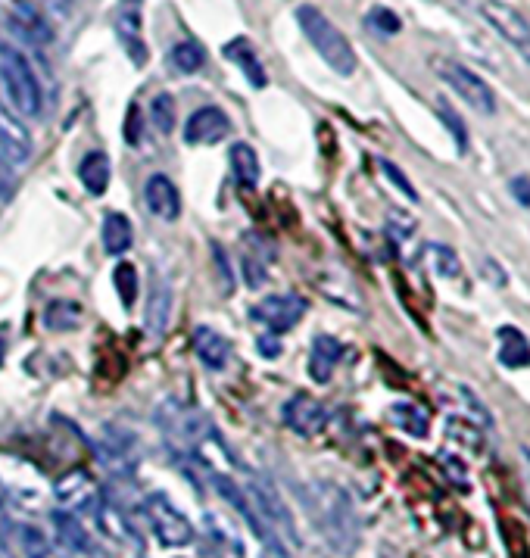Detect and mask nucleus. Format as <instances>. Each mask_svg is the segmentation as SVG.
I'll use <instances>...</instances> for the list:
<instances>
[{"label":"nucleus","mask_w":530,"mask_h":558,"mask_svg":"<svg viewBox=\"0 0 530 558\" xmlns=\"http://www.w3.org/2000/svg\"><path fill=\"white\" fill-rule=\"evenodd\" d=\"M309 509L315 515L318 530L325 534V540L340 549L353 552L359 546V518L350 496L334 484H318L309 493Z\"/></svg>","instance_id":"nucleus-1"},{"label":"nucleus","mask_w":530,"mask_h":558,"mask_svg":"<svg viewBox=\"0 0 530 558\" xmlns=\"http://www.w3.org/2000/svg\"><path fill=\"white\" fill-rule=\"evenodd\" d=\"M297 22H300L303 35L309 38V44L315 47L318 57H322L337 75H353L356 72L359 60H356V50H353L350 38L343 35L322 10L312 7V4H303V7H297Z\"/></svg>","instance_id":"nucleus-2"},{"label":"nucleus","mask_w":530,"mask_h":558,"mask_svg":"<svg viewBox=\"0 0 530 558\" xmlns=\"http://www.w3.org/2000/svg\"><path fill=\"white\" fill-rule=\"evenodd\" d=\"M0 82L7 88V97L13 103V110L22 116H38L41 113V82L38 75L25 57L22 50L16 47H0Z\"/></svg>","instance_id":"nucleus-3"},{"label":"nucleus","mask_w":530,"mask_h":558,"mask_svg":"<svg viewBox=\"0 0 530 558\" xmlns=\"http://www.w3.org/2000/svg\"><path fill=\"white\" fill-rule=\"evenodd\" d=\"M244 496L253 506V512L259 515V521L269 527V534H275L281 543H297V524H294V515L284 506V499L278 496V490L265 481V477H250L247 487H244Z\"/></svg>","instance_id":"nucleus-4"},{"label":"nucleus","mask_w":530,"mask_h":558,"mask_svg":"<svg viewBox=\"0 0 530 558\" xmlns=\"http://www.w3.org/2000/svg\"><path fill=\"white\" fill-rule=\"evenodd\" d=\"M434 72L443 78V82L456 91V97H462L474 113L481 116H493L496 113V94L493 88L484 82L481 75L474 69H468L465 63H456V60H434Z\"/></svg>","instance_id":"nucleus-5"},{"label":"nucleus","mask_w":530,"mask_h":558,"mask_svg":"<svg viewBox=\"0 0 530 558\" xmlns=\"http://www.w3.org/2000/svg\"><path fill=\"white\" fill-rule=\"evenodd\" d=\"M144 518L153 530V537L169 546V549H181V546H188L194 543V527L191 521L184 518L172 502L163 496V493H153L144 499Z\"/></svg>","instance_id":"nucleus-6"},{"label":"nucleus","mask_w":530,"mask_h":558,"mask_svg":"<svg viewBox=\"0 0 530 558\" xmlns=\"http://www.w3.org/2000/svg\"><path fill=\"white\" fill-rule=\"evenodd\" d=\"M484 19L490 22V29L499 32L502 41H509L521 57L530 63V22L509 4H502V0H484L481 4Z\"/></svg>","instance_id":"nucleus-7"},{"label":"nucleus","mask_w":530,"mask_h":558,"mask_svg":"<svg viewBox=\"0 0 530 558\" xmlns=\"http://www.w3.org/2000/svg\"><path fill=\"white\" fill-rule=\"evenodd\" d=\"M306 312V303L294 294H275V297H265L250 309V318L259 322L262 328H269L272 334H284L294 328Z\"/></svg>","instance_id":"nucleus-8"},{"label":"nucleus","mask_w":530,"mask_h":558,"mask_svg":"<svg viewBox=\"0 0 530 558\" xmlns=\"http://www.w3.org/2000/svg\"><path fill=\"white\" fill-rule=\"evenodd\" d=\"M144 0H122V7L116 13V35L125 47L135 66L147 63V41H144Z\"/></svg>","instance_id":"nucleus-9"},{"label":"nucleus","mask_w":530,"mask_h":558,"mask_svg":"<svg viewBox=\"0 0 530 558\" xmlns=\"http://www.w3.org/2000/svg\"><path fill=\"white\" fill-rule=\"evenodd\" d=\"M231 131V119L219 106H203L194 110L191 119L184 122V141L188 144H219Z\"/></svg>","instance_id":"nucleus-10"},{"label":"nucleus","mask_w":530,"mask_h":558,"mask_svg":"<svg viewBox=\"0 0 530 558\" xmlns=\"http://www.w3.org/2000/svg\"><path fill=\"white\" fill-rule=\"evenodd\" d=\"M325 421H328V409L322 406V400H315V396L300 393L284 406V424L294 434L312 437L325 428Z\"/></svg>","instance_id":"nucleus-11"},{"label":"nucleus","mask_w":530,"mask_h":558,"mask_svg":"<svg viewBox=\"0 0 530 558\" xmlns=\"http://www.w3.org/2000/svg\"><path fill=\"white\" fill-rule=\"evenodd\" d=\"M144 203L163 222H175L181 216V194L175 188V181L163 172H156L144 181Z\"/></svg>","instance_id":"nucleus-12"},{"label":"nucleus","mask_w":530,"mask_h":558,"mask_svg":"<svg viewBox=\"0 0 530 558\" xmlns=\"http://www.w3.org/2000/svg\"><path fill=\"white\" fill-rule=\"evenodd\" d=\"M194 353H197V359H200L206 368L219 371V368H225L228 359H231V343H228V337H225L222 331H216L212 325H200V328L194 331Z\"/></svg>","instance_id":"nucleus-13"},{"label":"nucleus","mask_w":530,"mask_h":558,"mask_svg":"<svg viewBox=\"0 0 530 558\" xmlns=\"http://www.w3.org/2000/svg\"><path fill=\"white\" fill-rule=\"evenodd\" d=\"M343 356V347L337 337L328 334H318L312 340V353H309V378L315 384H328L334 378V368Z\"/></svg>","instance_id":"nucleus-14"},{"label":"nucleus","mask_w":530,"mask_h":558,"mask_svg":"<svg viewBox=\"0 0 530 558\" xmlns=\"http://www.w3.org/2000/svg\"><path fill=\"white\" fill-rule=\"evenodd\" d=\"M57 496L66 509L78 515V509H94L97 506V484L85 471H72L57 484Z\"/></svg>","instance_id":"nucleus-15"},{"label":"nucleus","mask_w":530,"mask_h":558,"mask_svg":"<svg viewBox=\"0 0 530 558\" xmlns=\"http://www.w3.org/2000/svg\"><path fill=\"white\" fill-rule=\"evenodd\" d=\"M225 60H231L237 69H241L253 88H265V85H269V75H265V69H262V63L256 57V50H253V44L247 38L228 41L225 44Z\"/></svg>","instance_id":"nucleus-16"},{"label":"nucleus","mask_w":530,"mask_h":558,"mask_svg":"<svg viewBox=\"0 0 530 558\" xmlns=\"http://www.w3.org/2000/svg\"><path fill=\"white\" fill-rule=\"evenodd\" d=\"M16 7V16H13V25L19 29V35L32 44H47L50 41V29H47V19L38 13L35 0H13Z\"/></svg>","instance_id":"nucleus-17"},{"label":"nucleus","mask_w":530,"mask_h":558,"mask_svg":"<svg viewBox=\"0 0 530 558\" xmlns=\"http://www.w3.org/2000/svg\"><path fill=\"white\" fill-rule=\"evenodd\" d=\"M78 178H82L85 191L100 197L110 188V156L100 153V150H91L82 156V163H78Z\"/></svg>","instance_id":"nucleus-18"},{"label":"nucleus","mask_w":530,"mask_h":558,"mask_svg":"<svg viewBox=\"0 0 530 558\" xmlns=\"http://www.w3.org/2000/svg\"><path fill=\"white\" fill-rule=\"evenodd\" d=\"M131 244H135V225L122 212H110L103 219V250L110 256H122L131 250Z\"/></svg>","instance_id":"nucleus-19"},{"label":"nucleus","mask_w":530,"mask_h":558,"mask_svg":"<svg viewBox=\"0 0 530 558\" xmlns=\"http://www.w3.org/2000/svg\"><path fill=\"white\" fill-rule=\"evenodd\" d=\"M499 362L506 368H527L530 365V343L512 325L499 328Z\"/></svg>","instance_id":"nucleus-20"},{"label":"nucleus","mask_w":530,"mask_h":558,"mask_svg":"<svg viewBox=\"0 0 530 558\" xmlns=\"http://www.w3.org/2000/svg\"><path fill=\"white\" fill-rule=\"evenodd\" d=\"M53 530H57V540L72 549V552H88L91 549V537H88V530L85 524L78 521L75 512H53Z\"/></svg>","instance_id":"nucleus-21"},{"label":"nucleus","mask_w":530,"mask_h":558,"mask_svg":"<svg viewBox=\"0 0 530 558\" xmlns=\"http://www.w3.org/2000/svg\"><path fill=\"white\" fill-rule=\"evenodd\" d=\"M228 159H231V172H234V178L241 181L244 188H256V184H259V175H262V166H259L256 150H253L250 144H244V141H237V144H231Z\"/></svg>","instance_id":"nucleus-22"},{"label":"nucleus","mask_w":530,"mask_h":558,"mask_svg":"<svg viewBox=\"0 0 530 558\" xmlns=\"http://www.w3.org/2000/svg\"><path fill=\"white\" fill-rule=\"evenodd\" d=\"M169 312H172V287L169 281H156L150 290V306H147V331L163 334L169 325Z\"/></svg>","instance_id":"nucleus-23"},{"label":"nucleus","mask_w":530,"mask_h":558,"mask_svg":"<svg viewBox=\"0 0 530 558\" xmlns=\"http://www.w3.org/2000/svg\"><path fill=\"white\" fill-rule=\"evenodd\" d=\"M390 418L400 424V428L412 437H428V428H431V415L424 406L418 403H396L390 409Z\"/></svg>","instance_id":"nucleus-24"},{"label":"nucleus","mask_w":530,"mask_h":558,"mask_svg":"<svg viewBox=\"0 0 530 558\" xmlns=\"http://www.w3.org/2000/svg\"><path fill=\"white\" fill-rule=\"evenodd\" d=\"M78 322H82V306L75 300H53L44 309V325L50 331H72Z\"/></svg>","instance_id":"nucleus-25"},{"label":"nucleus","mask_w":530,"mask_h":558,"mask_svg":"<svg viewBox=\"0 0 530 558\" xmlns=\"http://www.w3.org/2000/svg\"><path fill=\"white\" fill-rule=\"evenodd\" d=\"M206 60V50L197 41H181L169 50V63L172 69H178L181 75H194Z\"/></svg>","instance_id":"nucleus-26"},{"label":"nucleus","mask_w":530,"mask_h":558,"mask_svg":"<svg viewBox=\"0 0 530 558\" xmlns=\"http://www.w3.org/2000/svg\"><path fill=\"white\" fill-rule=\"evenodd\" d=\"M25 138H22V131L10 122L0 119V166H13L19 163V159L25 156Z\"/></svg>","instance_id":"nucleus-27"},{"label":"nucleus","mask_w":530,"mask_h":558,"mask_svg":"<svg viewBox=\"0 0 530 558\" xmlns=\"http://www.w3.org/2000/svg\"><path fill=\"white\" fill-rule=\"evenodd\" d=\"M428 256H431V265L440 278H459L462 275V262H459V253L446 244H428Z\"/></svg>","instance_id":"nucleus-28"},{"label":"nucleus","mask_w":530,"mask_h":558,"mask_svg":"<svg viewBox=\"0 0 530 558\" xmlns=\"http://www.w3.org/2000/svg\"><path fill=\"white\" fill-rule=\"evenodd\" d=\"M150 122L156 131H163V135H169L175 128V97L172 94H156L150 100Z\"/></svg>","instance_id":"nucleus-29"},{"label":"nucleus","mask_w":530,"mask_h":558,"mask_svg":"<svg viewBox=\"0 0 530 558\" xmlns=\"http://www.w3.org/2000/svg\"><path fill=\"white\" fill-rule=\"evenodd\" d=\"M365 25L371 32H378V35H400L403 32V19L396 16L393 10H387V7H371L368 13H365Z\"/></svg>","instance_id":"nucleus-30"},{"label":"nucleus","mask_w":530,"mask_h":558,"mask_svg":"<svg viewBox=\"0 0 530 558\" xmlns=\"http://www.w3.org/2000/svg\"><path fill=\"white\" fill-rule=\"evenodd\" d=\"M437 116H440V119H443V125L449 128V135H453V141H456L459 153H468L471 141H468V131H465L462 116H459V113L453 110V106L446 103V100H437Z\"/></svg>","instance_id":"nucleus-31"},{"label":"nucleus","mask_w":530,"mask_h":558,"mask_svg":"<svg viewBox=\"0 0 530 558\" xmlns=\"http://www.w3.org/2000/svg\"><path fill=\"white\" fill-rule=\"evenodd\" d=\"M116 290H119L122 306H135V300H138V269L131 262L116 265Z\"/></svg>","instance_id":"nucleus-32"},{"label":"nucleus","mask_w":530,"mask_h":558,"mask_svg":"<svg viewBox=\"0 0 530 558\" xmlns=\"http://www.w3.org/2000/svg\"><path fill=\"white\" fill-rule=\"evenodd\" d=\"M378 166H381V172L387 175V181L393 184V188H396V191H400V194H403L406 200L418 203V191L412 188V181L406 178V172H403L400 166H396V163H390V159H381V163H378Z\"/></svg>","instance_id":"nucleus-33"},{"label":"nucleus","mask_w":530,"mask_h":558,"mask_svg":"<svg viewBox=\"0 0 530 558\" xmlns=\"http://www.w3.org/2000/svg\"><path fill=\"white\" fill-rule=\"evenodd\" d=\"M19 537H22V549L29 558H47V537L41 534V530L35 524H25L19 530Z\"/></svg>","instance_id":"nucleus-34"},{"label":"nucleus","mask_w":530,"mask_h":558,"mask_svg":"<svg viewBox=\"0 0 530 558\" xmlns=\"http://www.w3.org/2000/svg\"><path fill=\"white\" fill-rule=\"evenodd\" d=\"M244 275H247V284L250 287H262L265 284V275H269V265L259 259V253H247L244 256Z\"/></svg>","instance_id":"nucleus-35"},{"label":"nucleus","mask_w":530,"mask_h":558,"mask_svg":"<svg viewBox=\"0 0 530 558\" xmlns=\"http://www.w3.org/2000/svg\"><path fill=\"white\" fill-rule=\"evenodd\" d=\"M449 437H456V440H462V443H471V446L481 443V434L474 431V424H471V421H459V418L449 421Z\"/></svg>","instance_id":"nucleus-36"},{"label":"nucleus","mask_w":530,"mask_h":558,"mask_svg":"<svg viewBox=\"0 0 530 558\" xmlns=\"http://www.w3.org/2000/svg\"><path fill=\"white\" fill-rule=\"evenodd\" d=\"M509 191H512L515 203H521L524 209H530V178L527 175H515L509 181Z\"/></svg>","instance_id":"nucleus-37"},{"label":"nucleus","mask_w":530,"mask_h":558,"mask_svg":"<svg viewBox=\"0 0 530 558\" xmlns=\"http://www.w3.org/2000/svg\"><path fill=\"white\" fill-rule=\"evenodd\" d=\"M443 465H446V471H449V481H453L456 487H462V490H468V481H465V465H462L459 459H443Z\"/></svg>","instance_id":"nucleus-38"},{"label":"nucleus","mask_w":530,"mask_h":558,"mask_svg":"<svg viewBox=\"0 0 530 558\" xmlns=\"http://www.w3.org/2000/svg\"><path fill=\"white\" fill-rule=\"evenodd\" d=\"M38 4L47 13H57V16H69V10H72V0H38Z\"/></svg>","instance_id":"nucleus-39"},{"label":"nucleus","mask_w":530,"mask_h":558,"mask_svg":"<svg viewBox=\"0 0 530 558\" xmlns=\"http://www.w3.org/2000/svg\"><path fill=\"white\" fill-rule=\"evenodd\" d=\"M138 106H131V122L125 119V141L128 144H138Z\"/></svg>","instance_id":"nucleus-40"},{"label":"nucleus","mask_w":530,"mask_h":558,"mask_svg":"<svg viewBox=\"0 0 530 558\" xmlns=\"http://www.w3.org/2000/svg\"><path fill=\"white\" fill-rule=\"evenodd\" d=\"M481 265H484V272H487V275L493 272V281H496L499 287H506V275H502V272H499V265H496L493 259H484Z\"/></svg>","instance_id":"nucleus-41"},{"label":"nucleus","mask_w":530,"mask_h":558,"mask_svg":"<svg viewBox=\"0 0 530 558\" xmlns=\"http://www.w3.org/2000/svg\"><path fill=\"white\" fill-rule=\"evenodd\" d=\"M524 496L530 506V449H524Z\"/></svg>","instance_id":"nucleus-42"},{"label":"nucleus","mask_w":530,"mask_h":558,"mask_svg":"<svg viewBox=\"0 0 530 558\" xmlns=\"http://www.w3.org/2000/svg\"><path fill=\"white\" fill-rule=\"evenodd\" d=\"M4 356H7V334L0 331V365H4Z\"/></svg>","instance_id":"nucleus-43"}]
</instances>
